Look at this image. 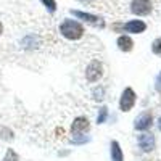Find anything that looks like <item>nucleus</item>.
<instances>
[{"instance_id": "obj_12", "label": "nucleus", "mask_w": 161, "mask_h": 161, "mask_svg": "<svg viewBox=\"0 0 161 161\" xmlns=\"http://www.w3.org/2000/svg\"><path fill=\"white\" fill-rule=\"evenodd\" d=\"M106 116H108V108H106V106H102V108H100V113H98V116H97V123H98V124L105 123V121H106Z\"/></svg>"}, {"instance_id": "obj_5", "label": "nucleus", "mask_w": 161, "mask_h": 161, "mask_svg": "<svg viewBox=\"0 0 161 161\" xmlns=\"http://www.w3.org/2000/svg\"><path fill=\"white\" fill-rule=\"evenodd\" d=\"M153 124V118H152V113L145 111L142 114H139V118H136V129L137 130H147L150 129Z\"/></svg>"}, {"instance_id": "obj_10", "label": "nucleus", "mask_w": 161, "mask_h": 161, "mask_svg": "<svg viewBox=\"0 0 161 161\" xmlns=\"http://www.w3.org/2000/svg\"><path fill=\"white\" fill-rule=\"evenodd\" d=\"M118 47L123 52H130L132 47H134V42L129 36H119L118 37Z\"/></svg>"}, {"instance_id": "obj_2", "label": "nucleus", "mask_w": 161, "mask_h": 161, "mask_svg": "<svg viewBox=\"0 0 161 161\" xmlns=\"http://www.w3.org/2000/svg\"><path fill=\"white\" fill-rule=\"evenodd\" d=\"M134 105H136V93H134V90L130 87H127V89H124L123 95H121L119 108H121V111L127 113V111H130L134 108Z\"/></svg>"}, {"instance_id": "obj_14", "label": "nucleus", "mask_w": 161, "mask_h": 161, "mask_svg": "<svg viewBox=\"0 0 161 161\" xmlns=\"http://www.w3.org/2000/svg\"><path fill=\"white\" fill-rule=\"evenodd\" d=\"M152 50H153V53H156V55H159V57H161V37H159V39H156L155 42H153Z\"/></svg>"}, {"instance_id": "obj_11", "label": "nucleus", "mask_w": 161, "mask_h": 161, "mask_svg": "<svg viewBox=\"0 0 161 161\" xmlns=\"http://www.w3.org/2000/svg\"><path fill=\"white\" fill-rule=\"evenodd\" d=\"M111 161H124V156H123V150L116 140L111 142Z\"/></svg>"}, {"instance_id": "obj_15", "label": "nucleus", "mask_w": 161, "mask_h": 161, "mask_svg": "<svg viewBox=\"0 0 161 161\" xmlns=\"http://www.w3.org/2000/svg\"><path fill=\"white\" fill-rule=\"evenodd\" d=\"M40 2H42L50 11H55L57 10V2H55V0H40Z\"/></svg>"}, {"instance_id": "obj_8", "label": "nucleus", "mask_w": 161, "mask_h": 161, "mask_svg": "<svg viewBox=\"0 0 161 161\" xmlns=\"http://www.w3.org/2000/svg\"><path fill=\"white\" fill-rule=\"evenodd\" d=\"M86 130H89V119L87 118H76L74 119V123H73V134H82V132H86Z\"/></svg>"}, {"instance_id": "obj_16", "label": "nucleus", "mask_w": 161, "mask_h": 161, "mask_svg": "<svg viewBox=\"0 0 161 161\" xmlns=\"http://www.w3.org/2000/svg\"><path fill=\"white\" fill-rule=\"evenodd\" d=\"M156 87L161 90V73H159V76H158V79H156Z\"/></svg>"}, {"instance_id": "obj_3", "label": "nucleus", "mask_w": 161, "mask_h": 161, "mask_svg": "<svg viewBox=\"0 0 161 161\" xmlns=\"http://www.w3.org/2000/svg\"><path fill=\"white\" fill-rule=\"evenodd\" d=\"M130 11L137 16H147L152 11V0H132Z\"/></svg>"}, {"instance_id": "obj_9", "label": "nucleus", "mask_w": 161, "mask_h": 161, "mask_svg": "<svg viewBox=\"0 0 161 161\" xmlns=\"http://www.w3.org/2000/svg\"><path fill=\"white\" fill-rule=\"evenodd\" d=\"M71 15L76 16V18H80L87 23H92V24H97L98 23V16L95 15H90V13H84V11H79V10H71Z\"/></svg>"}, {"instance_id": "obj_6", "label": "nucleus", "mask_w": 161, "mask_h": 161, "mask_svg": "<svg viewBox=\"0 0 161 161\" xmlns=\"http://www.w3.org/2000/svg\"><path fill=\"white\" fill-rule=\"evenodd\" d=\"M123 29H124L126 32L140 34V32H143V31L147 29V24H145L143 21H140V19H132V21H129V23H126V24L123 26Z\"/></svg>"}, {"instance_id": "obj_7", "label": "nucleus", "mask_w": 161, "mask_h": 161, "mask_svg": "<svg viewBox=\"0 0 161 161\" xmlns=\"http://www.w3.org/2000/svg\"><path fill=\"white\" fill-rule=\"evenodd\" d=\"M139 145L143 152H152L155 148V137L152 134H142L139 136Z\"/></svg>"}, {"instance_id": "obj_4", "label": "nucleus", "mask_w": 161, "mask_h": 161, "mask_svg": "<svg viewBox=\"0 0 161 161\" xmlns=\"http://www.w3.org/2000/svg\"><path fill=\"white\" fill-rule=\"evenodd\" d=\"M102 76H103V66H102V63L97 61V60L90 61L89 66H87V69H86L87 80H89V82H97Z\"/></svg>"}, {"instance_id": "obj_1", "label": "nucleus", "mask_w": 161, "mask_h": 161, "mask_svg": "<svg viewBox=\"0 0 161 161\" xmlns=\"http://www.w3.org/2000/svg\"><path fill=\"white\" fill-rule=\"evenodd\" d=\"M60 32L69 40H77V39L82 37L84 28L74 19H64L60 26Z\"/></svg>"}, {"instance_id": "obj_17", "label": "nucleus", "mask_w": 161, "mask_h": 161, "mask_svg": "<svg viewBox=\"0 0 161 161\" xmlns=\"http://www.w3.org/2000/svg\"><path fill=\"white\" fill-rule=\"evenodd\" d=\"M2 32H3V26H2V23H0V36H2Z\"/></svg>"}, {"instance_id": "obj_13", "label": "nucleus", "mask_w": 161, "mask_h": 161, "mask_svg": "<svg viewBox=\"0 0 161 161\" xmlns=\"http://www.w3.org/2000/svg\"><path fill=\"white\" fill-rule=\"evenodd\" d=\"M3 161H19V156L15 153V150L8 148V150H7V153H5V158H3Z\"/></svg>"}, {"instance_id": "obj_18", "label": "nucleus", "mask_w": 161, "mask_h": 161, "mask_svg": "<svg viewBox=\"0 0 161 161\" xmlns=\"http://www.w3.org/2000/svg\"><path fill=\"white\" fill-rule=\"evenodd\" d=\"M158 127H159V130H161V118H159V121H158Z\"/></svg>"}]
</instances>
